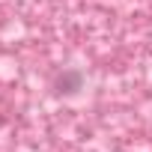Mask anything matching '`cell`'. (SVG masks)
<instances>
[{"label":"cell","mask_w":152,"mask_h":152,"mask_svg":"<svg viewBox=\"0 0 152 152\" xmlns=\"http://www.w3.org/2000/svg\"><path fill=\"white\" fill-rule=\"evenodd\" d=\"M81 87H84V75L78 69H66L63 75H57V81H54V90L60 96H75Z\"/></svg>","instance_id":"1"},{"label":"cell","mask_w":152,"mask_h":152,"mask_svg":"<svg viewBox=\"0 0 152 152\" xmlns=\"http://www.w3.org/2000/svg\"><path fill=\"white\" fill-rule=\"evenodd\" d=\"M0 125H3V116H0Z\"/></svg>","instance_id":"2"}]
</instances>
